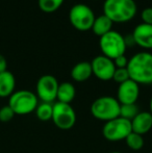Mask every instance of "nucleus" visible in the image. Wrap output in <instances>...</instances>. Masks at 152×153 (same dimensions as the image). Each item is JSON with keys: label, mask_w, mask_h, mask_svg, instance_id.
Segmentation results:
<instances>
[{"label": "nucleus", "mask_w": 152, "mask_h": 153, "mask_svg": "<svg viewBox=\"0 0 152 153\" xmlns=\"http://www.w3.org/2000/svg\"><path fill=\"white\" fill-rule=\"evenodd\" d=\"M129 77L139 85H152V53L138 52L129 59L127 66Z\"/></svg>", "instance_id": "1"}, {"label": "nucleus", "mask_w": 152, "mask_h": 153, "mask_svg": "<svg viewBox=\"0 0 152 153\" xmlns=\"http://www.w3.org/2000/svg\"><path fill=\"white\" fill-rule=\"evenodd\" d=\"M138 6L134 0H105L103 3V15L113 23H125L136 15Z\"/></svg>", "instance_id": "2"}, {"label": "nucleus", "mask_w": 152, "mask_h": 153, "mask_svg": "<svg viewBox=\"0 0 152 153\" xmlns=\"http://www.w3.org/2000/svg\"><path fill=\"white\" fill-rule=\"evenodd\" d=\"M121 104L117 98L112 96H101L95 99L91 104V114L99 121L108 122L120 117Z\"/></svg>", "instance_id": "3"}, {"label": "nucleus", "mask_w": 152, "mask_h": 153, "mask_svg": "<svg viewBox=\"0 0 152 153\" xmlns=\"http://www.w3.org/2000/svg\"><path fill=\"white\" fill-rule=\"evenodd\" d=\"M8 105L14 111L15 115L25 116L36 111L39 105L37 94L28 90H20L13 93L8 99Z\"/></svg>", "instance_id": "4"}, {"label": "nucleus", "mask_w": 152, "mask_h": 153, "mask_svg": "<svg viewBox=\"0 0 152 153\" xmlns=\"http://www.w3.org/2000/svg\"><path fill=\"white\" fill-rule=\"evenodd\" d=\"M99 47L101 49L102 55L113 59L118 56L124 55L127 49L125 38L116 30H110L104 34L99 40Z\"/></svg>", "instance_id": "5"}, {"label": "nucleus", "mask_w": 152, "mask_h": 153, "mask_svg": "<svg viewBox=\"0 0 152 153\" xmlns=\"http://www.w3.org/2000/svg\"><path fill=\"white\" fill-rule=\"evenodd\" d=\"M95 19V13L87 4H74L69 12L70 23L79 31H87L92 29Z\"/></svg>", "instance_id": "6"}, {"label": "nucleus", "mask_w": 152, "mask_h": 153, "mask_svg": "<svg viewBox=\"0 0 152 153\" xmlns=\"http://www.w3.org/2000/svg\"><path fill=\"white\" fill-rule=\"evenodd\" d=\"M131 132V122L121 117L105 122L102 127V134L104 139L110 142L125 140Z\"/></svg>", "instance_id": "7"}, {"label": "nucleus", "mask_w": 152, "mask_h": 153, "mask_svg": "<svg viewBox=\"0 0 152 153\" xmlns=\"http://www.w3.org/2000/svg\"><path fill=\"white\" fill-rule=\"evenodd\" d=\"M52 122L61 130H69L76 123V113L71 104L55 102L53 104Z\"/></svg>", "instance_id": "8"}, {"label": "nucleus", "mask_w": 152, "mask_h": 153, "mask_svg": "<svg viewBox=\"0 0 152 153\" xmlns=\"http://www.w3.org/2000/svg\"><path fill=\"white\" fill-rule=\"evenodd\" d=\"M59 81L53 75L46 74L39 78L37 82V97L42 102L52 103L56 100Z\"/></svg>", "instance_id": "9"}, {"label": "nucleus", "mask_w": 152, "mask_h": 153, "mask_svg": "<svg viewBox=\"0 0 152 153\" xmlns=\"http://www.w3.org/2000/svg\"><path fill=\"white\" fill-rule=\"evenodd\" d=\"M93 75L102 81L112 80L116 70L114 61L104 55H97L91 62Z\"/></svg>", "instance_id": "10"}, {"label": "nucleus", "mask_w": 152, "mask_h": 153, "mask_svg": "<svg viewBox=\"0 0 152 153\" xmlns=\"http://www.w3.org/2000/svg\"><path fill=\"white\" fill-rule=\"evenodd\" d=\"M140 96V85L136 81L128 79L119 85L117 90V100L120 104H136Z\"/></svg>", "instance_id": "11"}, {"label": "nucleus", "mask_w": 152, "mask_h": 153, "mask_svg": "<svg viewBox=\"0 0 152 153\" xmlns=\"http://www.w3.org/2000/svg\"><path fill=\"white\" fill-rule=\"evenodd\" d=\"M134 44L144 49H152V25L139 24L131 34Z\"/></svg>", "instance_id": "12"}, {"label": "nucleus", "mask_w": 152, "mask_h": 153, "mask_svg": "<svg viewBox=\"0 0 152 153\" xmlns=\"http://www.w3.org/2000/svg\"><path fill=\"white\" fill-rule=\"evenodd\" d=\"M132 132L144 135L152 129V115L149 111H140L131 120Z\"/></svg>", "instance_id": "13"}, {"label": "nucleus", "mask_w": 152, "mask_h": 153, "mask_svg": "<svg viewBox=\"0 0 152 153\" xmlns=\"http://www.w3.org/2000/svg\"><path fill=\"white\" fill-rule=\"evenodd\" d=\"M16 78L10 71L0 73V98H10L15 92Z\"/></svg>", "instance_id": "14"}, {"label": "nucleus", "mask_w": 152, "mask_h": 153, "mask_svg": "<svg viewBox=\"0 0 152 153\" xmlns=\"http://www.w3.org/2000/svg\"><path fill=\"white\" fill-rule=\"evenodd\" d=\"M93 75L91 62H77L71 70V77L76 82H83L91 78Z\"/></svg>", "instance_id": "15"}, {"label": "nucleus", "mask_w": 152, "mask_h": 153, "mask_svg": "<svg viewBox=\"0 0 152 153\" xmlns=\"http://www.w3.org/2000/svg\"><path fill=\"white\" fill-rule=\"evenodd\" d=\"M75 96H76V89L73 83L68 82V81L59 83V90H57V96H56V100L59 102L70 104L74 100Z\"/></svg>", "instance_id": "16"}, {"label": "nucleus", "mask_w": 152, "mask_h": 153, "mask_svg": "<svg viewBox=\"0 0 152 153\" xmlns=\"http://www.w3.org/2000/svg\"><path fill=\"white\" fill-rule=\"evenodd\" d=\"M113 27V21L110 18L105 16V15H101L99 17H96L94 24L92 26V30L96 36H98L99 38L103 36L104 34L108 33Z\"/></svg>", "instance_id": "17"}, {"label": "nucleus", "mask_w": 152, "mask_h": 153, "mask_svg": "<svg viewBox=\"0 0 152 153\" xmlns=\"http://www.w3.org/2000/svg\"><path fill=\"white\" fill-rule=\"evenodd\" d=\"M53 104L47 102H41L36 108V116L40 121L48 122L52 120Z\"/></svg>", "instance_id": "18"}, {"label": "nucleus", "mask_w": 152, "mask_h": 153, "mask_svg": "<svg viewBox=\"0 0 152 153\" xmlns=\"http://www.w3.org/2000/svg\"><path fill=\"white\" fill-rule=\"evenodd\" d=\"M126 145L129 149L133 150V151H139L141 150L145 145V141L143 135L138 134L136 132H131L127 137L125 139Z\"/></svg>", "instance_id": "19"}, {"label": "nucleus", "mask_w": 152, "mask_h": 153, "mask_svg": "<svg viewBox=\"0 0 152 153\" xmlns=\"http://www.w3.org/2000/svg\"><path fill=\"white\" fill-rule=\"evenodd\" d=\"M65 0H38V5L42 12L53 13L63 5Z\"/></svg>", "instance_id": "20"}, {"label": "nucleus", "mask_w": 152, "mask_h": 153, "mask_svg": "<svg viewBox=\"0 0 152 153\" xmlns=\"http://www.w3.org/2000/svg\"><path fill=\"white\" fill-rule=\"evenodd\" d=\"M139 113L140 111L136 104H122L120 107V117L129 121H131Z\"/></svg>", "instance_id": "21"}, {"label": "nucleus", "mask_w": 152, "mask_h": 153, "mask_svg": "<svg viewBox=\"0 0 152 153\" xmlns=\"http://www.w3.org/2000/svg\"><path fill=\"white\" fill-rule=\"evenodd\" d=\"M128 79H130V77L127 68H116L114 76H113V80L115 82L121 85V83L127 81Z\"/></svg>", "instance_id": "22"}, {"label": "nucleus", "mask_w": 152, "mask_h": 153, "mask_svg": "<svg viewBox=\"0 0 152 153\" xmlns=\"http://www.w3.org/2000/svg\"><path fill=\"white\" fill-rule=\"evenodd\" d=\"M15 113L12 108H10V105H4L0 108V122L7 123L12 121L15 117Z\"/></svg>", "instance_id": "23"}, {"label": "nucleus", "mask_w": 152, "mask_h": 153, "mask_svg": "<svg viewBox=\"0 0 152 153\" xmlns=\"http://www.w3.org/2000/svg\"><path fill=\"white\" fill-rule=\"evenodd\" d=\"M141 19L143 23L152 25V7H146L141 13Z\"/></svg>", "instance_id": "24"}, {"label": "nucleus", "mask_w": 152, "mask_h": 153, "mask_svg": "<svg viewBox=\"0 0 152 153\" xmlns=\"http://www.w3.org/2000/svg\"><path fill=\"white\" fill-rule=\"evenodd\" d=\"M128 62H129V59L125 56V54L121 55V56H118L117 59H114V64L116 68H127Z\"/></svg>", "instance_id": "25"}, {"label": "nucleus", "mask_w": 152, "mask_h": 153, "mask_svg": "<svg viewBox=\"0 0 152 153\" xmlns=\"http://www.w3.org/2000/svg\"><path fill=\"white\" fill-rule=\"evenodd\" d=\"M7 71V61L2 54H0V73Z\"/></svg>", "instance_id": "26"}, {"label": "nucleus", "mask_w": 152, "mask_h": 153, "mask_svg": "<svg viewBox=\"0 0 152 153\" xmlns=\"http://www.w3.org/2000/svg\"><path fill=\"white\" fill-rule=\"evenodd\" d=\"M149 113L152 115V97L150 99V102H149Z\"/></svg>", "instance_id": "27"}, {"label": "nucleus", "mask_w": 152, "mask_h": 153, "mask_svg": "<svg viewBox=\"0 0 152 153\" xmlns=\"http://www.w3.org/2000/svg\"><path fill=\"white\" fill-rule=\"evenodd\" d=\"M110 153H121V152H118V151H114V152H110Z\"/></svg>", "instance_id": "28"}]
</instances>
